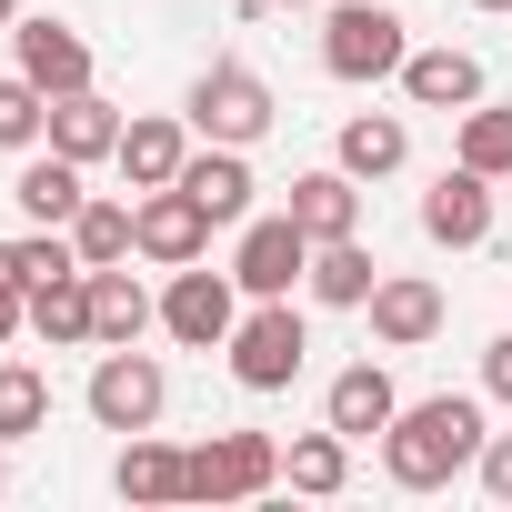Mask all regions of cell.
I'll return each instance as SVG.
<instances>
[{
    "mask_svg": "<svg viewBox=\"0 0 512 512\" xmlns=\"http://www.w3.org/2000/svg\"><path fill=\"white\" fill-rule=\"evenodd\" d=\"M422 241H442V251H482V241H492V181H482L472 161H452V171L422 191Z\"/></svg>",
    "mask_w": 512,
    "mask_h": 512,
    "instance_id": "12",
    "label": "cell"
},
{
    "mask_svg": "<svg viewBox=\"0 0 512 512\" xmlns=\"http://www.w3.org/2000/svg\"><path fill=\"white\" fill-rule=\"evenodd\" d=\"M41 141H51V91L11 71L0 81V151H41Z\"/></svg>",
    "mask_w": 512,
    "mask_h": 512,
    "instance_id": "29",
    "label": "cell"
},
{
    "mask_svg": "<svg viewBox=\"0 0 512 512\" xmlns=\"http://www.w3.org/2000/svg\"><path fill=\"white\" fill-rule=\"evenodd\" d=\"M81 402H91V422H101V432H121V442H131V432H151V422L171 412V372H161L141 342H121V352H101V362H91Z\"/></svg>",
    "mask_w": 512,
    "mask_h": 512,
    "instance_id": "5",
    "label": "cell"
},
{
    "mask_svg": "<svg viewBox=\"0 0 512 512\" xmlns=\"http://www.w3.org/2000/svg\"><path fill=\"white\" fill-rule=\"evenodd\" d=\"M272 11H312V0H272Z\"/></svg>",
    "mask_w": 512,
    "mask_h": 512,
    "instance_id": "37",
    "label": "cell"
},
{
    "mask_svg": "<svg viewBox=\"0 0 512 512\" xmlns=\"http://www.w3.org/2000/svg\"><path fill=\"white\" fill-rule=\"evenodd\" d=\"M151 322H161V302H151L121 262H101V272H91V352H121V342H141Z\"/></svg>",
    "mask_w": 512,
    "mask_h": 512,
    "instance_id": "18",
    "label": "cell"
},
{
    "mask_svg": "<svg viewBox=\"0 0 512 512\" xmlns=\"http://www.w3.org/2000/svg\"><path fill=\"white\" fill-rule=\"evenodd\" d=\"M31 332V282H0V342Z\"/></svg>",
    "mask_w": 512,
    "mask_h": 512,
    "instance_id": "32",
    "label": "cell"
},
{
    "mask_svg": "<svg viewBox=\"0 0 512 512\" xmlns=\"http://www.w3.org/2000/svg\"><path fill=\"white\" fill-rule=\"evenodd\" d=\"M51 272H81L71 231H31V241H21V282H51Z\"/></svg>",
    "mask_w": 512,
    "mask_h": 512,
    "instance_id": "30",
    "label": "cell"
},
{
    "mask_svg": "<svg viewBox=\"0 0 512 512\" xmlns=\"http://www.w3.org/2000/svg\"><path fill=\"white\" fill-rule=\"evenodd\" d=\"M11 21H21V0H0V31H11Z\"/></svg>",
    "mask_w": 512,
    "mask_h": 512,
    "instance_id": "34",
    "label": "cell"
},
{
    "mask_svg": "<svg viewBox=\"0 0 512 512\" xmlns=\"http://www.w3.org/2000/svg\"><path fill=\"white\" fill-rule=\"evenodd\" d=\"M131 231H141V262H161V272H181V262H201V251H211V211L181 191V181H161V191H141L131 201Z\"/></svg>",
    "mask_w": 512,
    "mask_h": 512,
    "instance_id": "9",
    "label": "cell"
},
{
    "mask_svg": "<svg viewBox=\"0 0 512 512\" xmlns=\"http://www.w3.org/2000/svg\"><path fill=\"white\" fill-rule=\"evenodd\" d=\"M31 332H41L51 352H81V342H91V272H51V282H31Z\"/></svg>",
    "mask_w": 512,
    "mask_h": 512,
    "instance_id": "24",
    "label": "cell"
},
{
    "mask_svg": "<svg viewBox=\"0 0 512 512\" xmlns=\"http://www.w3.org/2000/svg\"><path fill=\"white\" fill-rule=\"evenodd\" d=\"M181 191L221 221V231H241L251 221V191H262V181H251V151H231V141H201L191 161H181Z\"/></svg>",
    "mask_w": 512,
    "mask_h": 512,
    "instance_id": "13",
    "label": "cell"
},
{
    "mask_svg": "<svg viewBox=\"0 0 512 512\" xmlns=\"http://www.w3.org/2000/svg\"><path fill=\"white\" fill-rule=\"evenodd\" d=\"M392 412H402V392H392V372H382V362H342V372H332V392H322V422H332V432H352V442H382V432H392Z\"/></svg>",
    "mask_w": 512,
    "mask_h": 512,
    "instance_id": "14",
    "label": "cell"
},
{
    "mask_svg": "<svg viewBox=\"0 0 512 512\" xmlns=\"http://www.w3.org/2000/svg\"><path fill=\"white\" fill-rule=\"evenodd\" d=\"M282 482L312 492V502H332V492L352 482V432H332V422H322V432H292V442H282Z\"/></svg>",
    "mask_w": 512,
    "mask_h": 512,
    "instance_id": "25",
    "label": "cell"
},
{
    "mask_svg": "<svg viewBox=\"0 0 512 512\" xmlns=\"http://www.w3.org/2000/svg\"><path fill=\"white\" fill-rule=\"evenodd\" d=\"M51 151H71L81 171L111 161V151H121V111H111L101 91H61V101H51Z\"/></svg>",
    "mask_w": 512,
    "mask_h": 512,
    "instance_id": "22",
    "label": "cell"
},
{
    "mask_svg": "<svg viewBox=\"0 0 512 512\" xmlns=\"http://www.w3.org/2000/svg\"><path fill=\"white\" fill-rule=\"evenodd\" d=\"M462 161H472L482 181L512 171V101H472V111H462Z\"/></svg>",
    "mask_w": 512,
    "mask_h": 512,
    "instance_id": "27",
    "label": "cell"
},
{
    "mask_svg": "<svg viewBox=\"0 0 512 512\" xmlns=\"http://www.w3.org/2000/svg\"><path fill=\"white\" fill-rule=\"evenodd\" d=\"M362 312H372V342H382V352H422V342H432V332L452 322L442 282H422V272H382Z\"/></svg>",
    "mask_w": 512,
    "mask_h": 512,
    "instance_id": "10",
    "label": "cell"
},
{
    "mask_svg": "<svg viewBox=\"0 0 512 512\" xmlns=\"http://www.w3.org/2000/svg\"><path fill=\"white\" fill-rule=\"evenodd\" d=\"M51 422V382L31 362H0V442H31Z\"/></svg>",
    "mask_w": 512,
    "mask_h": 512,
    "instance_id": "28",
    "label": "cell"
},
{
    "mask_svg": "<svg viewBox=\"0 0 512 512\" xmlns=\"http://www.w3.org/2000/svg\"><path fill=\"white\" fill-rule=\"evenodd\" d=\"M0 492H11V442H0Z\"/></svg>",
    "mask_w": 512,
    "mask_h": 512,
    "instance_id": "35",
    "label": "cell"
},
{
    "mask_svg": "<svg viewBox=\"0 0 512 512\" xmlns=\"http://www.w3.org/2000/svg\"><path fill=\"white\" fill-rule=\"evenodd\" d=\"M402 101H412V111H472V101H482V61L452 51V41H442V51H412V61H402Z\"/></svg>",
    "mask_w": 512,
    "mask_h": 512,
    "instance_id": "16",
    "label": "cell"
},
{
    "mask_svg": "<svg viewBox=\"0 0 512 512\" xmlns=\"http://www.w3.org/2000/svg\"><path fill=\"white\" fill-rule=\"evenodd\" d=\"M111 492H121V502H191V452H171V442L131 432V442H121V462H111Z\"/></svg>",
    "mask_w": 512,
    "mask_h": 512,
    "instance_id": "19",
    "label": "cell"
},
{
    "mask_svg": "<svg viewBox=\"0 0 512 512\" xmlns=\"http://www.w3.org/2000/svg\"><path fill=\"white\" fill-rule=\"evenodd\" d=\"M482 402L472 392H422V402H402L392 412V432H382V472L402 482V492H442L452 472H472L482 462Z\"/></svg>",
    "mask_w": 512,
    "mask_h": 512,
    "instance_id": "1",
    "label": "cell"
},
{
    "mask_svg": "<svg viewBox=\"0 0 512 512\" xmlns=\"http://www.w3.org/2000/svg\"><path fill=\"white\" fill-rule=\"evenodd\" d=\"M472 482H482L492 502H512V432H492V442H482V462H472Z\"/></svg>",
    "mask_w": 512,
    "mask_h": 512,
    "instance_id": "31",
    "label": "cell"
},
{
    "mask_svg": "<svg viewBox=\"0 0 512 512\" xmlns=\"http://www.w3.org/2000/svg\"><path fill=\"white\" fill-rule=\"evenodd\" d=\"M482 392H492V402H512V332L482 352Z\"/></svg>",
    "mask_w": 512,
    "mask_h": 512,
    "instance_id": "33",
    "label": "cell"
},
{
    "mask_svg": "<svg viewBox=\"0 0 512 512\" xmlns=\"http://www.w3.org/2000/svg\"><path fill=\"white\" fill-rule=\"evenodd\" d=\"M312 272V231L292 221V211H272V221H241V241H231V282L251 292V302H292V282Z\"/></svg>",
    "mask_w": 512,
    "mask_h": 512,
    "instance_id": "7",
    "label": "cell"
},
{
    "mask_svg": "<svg viewBox=\"0 0 512 512\" xmlns=\"http://www.w3.org/2000/svg\"><path fill=\"white\" fill-rule=\"evenodd\" d=\"M221 352H231V382H241V392H292L302 362H312V332H302L292 302H251Z\"/></svg>",
    "mask_w": 512,
    "mask_h": 512,
    "instance_id": "3",
    "label": "cell"
},
{
    "mask_svg": "<svg viewBox=\"0 0 512 512\" xmlns=\"http://www.w3.org/2000/svg\"><path fill=\"white\" fill-rule=\"evenodd\" d=\"M332 161H342L352 181H392V171L412 161V131H402V111H362V121H342Z\"/></svg>",
    "mask_w": 512,
    "mask_h": 512,
    "instance_id": "23",
    "label": "cell"
},
{
    "mask_svg": "<svg viewBox=\"0 0 512 512\" xmlns=\"http://www.w3.org/2000/svg\"><path fill=\"white\" fill-rule=\"evenodd\" d=\"M201 141H231V151H251L272 121H282V101H272V81L251 71V61H211L201 81H191V111H181Z\"/></svg>",
    "mask_w": 512,
    "mask_h": 512,
    "instance_id": "4",
    "label": "cell"
},
{
    "mask_svg": "<svg viewBox=\"0 0 512 512\" xmlns=\"http://www.w3.org/2000/svg\"><path fill=\"white\" fill-rule=\"evenodd\" d=\"M282 482V442L272 432H211L191 442V502H262Z\"/></svg>",
    "mask_w": 512,
    "mask_h": 512,
    "instance_id": "6",
    "label": "cell"
},
{
    "mask_svg": "<svg viewBox=\"0 0 512 512\" xmlns=\"http://www.w3.org/2000/svg\"><path fill=\"white\" fill-rule=\"evenodd\" d=\"M11 201H21L41 231H71V211H81L91 191H81V161H71V151H31L21 181H11Z\"/></svg>",
    "mask_w": 512,
    "mask_h": 512,
    "instance_id": "21",
    "label": "cell"
},
{
    "mask_svg": "<svg viewBox=\"0 0 512 512\" xmlns=\"http://www.w3.org/2000/svg\"><path fill=\"white\" fill-rule=\"evenodd\" d=\"M282 211H292V221H302L312 241H352V231H362V181H352L342 161H332V171H302Z\"/></svg>",
    "mask_w": 512,
    "mask_h": 512,
    "instance_id": "17",
    "label": "cell"
},
{
    "mask_svg": "<svg viewBox=\"0 0 512 512\" xmlns=\"http://www.w3.org/2000/svg\"><path fill=\"white\" fill-rule=\"evenodd\" d=\"M412 61V31L392 0H332V21H322V71L332 81H402Z\"/></svg>",
    "mask_w": 512,
    "mask_h": 512,
    "instance_id": "2",
    "label": "cell"
},
{
    "mask_svg": "<svg viewBox=\"0 0 512 512\" xmlns=\"http://www.w3.org/2000/svg\"><path fill=\"white\" fill-rule=\"evenodd\" d=\"M472 11H512V0H472Z\"/></svg>",
    "mask_w": 512,
    "mask_h": 512,
    "instance_id": "36",
    "label": "cell"
},
{
    "mask_svg": "<svg viewBox=\"0 0 512 512\" xmlns=\"http://www.w3.org/2000/svg\"><path fill=\"white\" fill-rule=\"evenodd\" d=\"M372 282H382V262L362 251V231H352V241H312V272H302V292H312L322 312H362V302H372Z\"/></svg>",
    "mask_w": 512,
    "mask_h": 512,
    "instance_id": "20",
    "label": "cell"
},
{
    "mask_svg": "<svg viewBox=\"0 0 512 512\" xmlns=\"http://www.w3.org/2000/svg\"><path fill=\"white\" fill-rule=\"evenodd\" d=\"M71 251H81V272H101V262H131V251H141V231H131V201H81L71 211Z\"/></svg>",
    "mask_w": 512,
    "mask_h": 512,
    "instance_id": "26",
    "label": "cell"
},
{
    "mask_svg": "<svg viewBox=\"0 0 512 512\" xmlns=\"http://www.w3.org/2000/svg\"><path fill=\"white\" fill-rule=\"evenodd\" d=\"M121 181L131 191H161V181H181V161H191V121H171V111H141V121H121Z\"/></svg>",
    "mask_w": 512,
    "mask_h": 512,
    "instance_id": "15",
    "label": "cell"
},
{
    "mask_svg": "<svg viewBox=\"0 0 512 512\" xmlns=\"http://www.w3.org/2000/svg\"><path fill=\"white\" fill-rule=\"evenodd\" d=\"M231 322H241V282H231V272L181 262V272H171V292H161V332H171L181 352H221V342H231Z\"/></svg>",
    "mask_w": 512,
    "mask_h": 512,
    "instance_id": "8",
    "label": "cell"
},
{
    "mask_svg": "<svg viewBox=\"0 0 512 512\" xmlns=\"http://www.w3.org/2000/svg\"><path fill=\"white\" fill-rule=\"evenodd\" d=\"M11 61H21V81H41L51 101H61V91H91V41H81L71 21H51V11L11 21Z\"/></svg>",
    "mask_w": 512,
    "mask_h": 512,
    "instance_id": "11",
    "label": "cell"
}]
</instances>
